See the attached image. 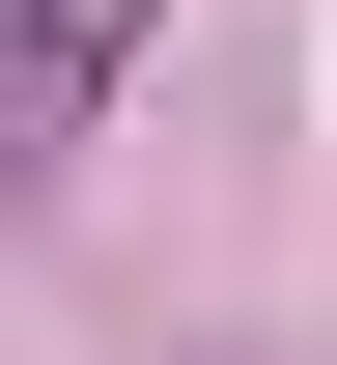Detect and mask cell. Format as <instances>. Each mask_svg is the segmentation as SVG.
I'll list each match as a JSON object with an SVG mask.
<instances>
[{"label": "cell", "mask_w": 337, "mask_h": 365, "mask_svg": "<svg viewBox=\"0 0 337 365\" xmlns=\"http://www.w3.org/2000/svg\"><path fill=\"white\" fill-rule=\"evenodd\" d=\"M141 29H169V0H0V169H28V140H85Z\"/></svg>", "instance_id": "6da1fadb"}]
</instances>
